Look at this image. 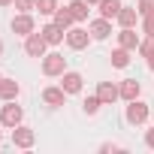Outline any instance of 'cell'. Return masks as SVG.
<instances>
[{"instance_id":"1","label":"cell","mask_w":154,"mask_h":154,"mask_svg":"<svg viewBox=\"0 0 154 154\" xmlns=\"http://www.w3.org/2000/svg\"><path fill=\"white\" fill-rule=\"evenodd\" d=\"M42 72L48 75V79H60V75L66 72V57L60 51H45L42 57Z\"/></svg>"},{"instance_id":"2","label":"cell","mask_w":154,"mask_h":154,"mask_svg":"<svg viewBox=\"0 0 154 154\" xmlns=\"http://www.w3.org/2000/svg\"><path fill=\"white\" fill-rule=\"evenodd\" d=\"M21 121H24V109H21L15 100H6V106L0 109V124L12 130V127H18Z\"/></svg>"},{"instance_id":"3","label":"cell","mask_w":154,"mask_h":154,"mask_svg":"<svg viewBox=\"0 0 154 154\" xmlns=\"http://www.w3.org/2000/svg\"><path fill=\"white\" fill-rule=\"evenodd\" d=\"M124 118H127V124H133V127H142V124L148 121V103H142L139 97H136V100H130V103H127V112H124Z\"/></svg>"},{"instance_id":"4","label":"cell","mask_w":154,"mask_h":154,"mask_svg":"<svg viewBox=\"0 0 154 154\" xmlns=\"http://www.w3.org/2000/svg\"><path fill=\"white\" fill-rule=\"evenodd\" d=\"M91 39H94V36H91V30H85V27H69V30H66V45H69L72 51L88 48Z\"/></svg>"},{"instance_id":"5","label":"cell","mask_w":154,"mask_h":154,"mask_svg":"<svg viewBox=\"0 0 154 154\" xmlns=\"http://www.w3.org/2000/svg\"><path fill=\"white\" fill-rule=\"evenodd\" d=\"M9 27H12V33H18V36H30V33L36 30V21H33L30 12H18V15L9 21Z\"/></svg>"},{"instance_id":"6","label":"cell","mask_w":154,"mask_h":154,"mask_svg":"<svg viewBox=\"0 0 154 154\" xmlns=\"http://www.w3.org/2000/svg\"><path fill=\"white\" fill-rule=\"evenodd\" d=\"M45 48H48V42L42 39V33L24 36V54H27V57H45Z\"/></svg>"},{"instance_id":"7","label":"cell","mask_w":154,"mask_h":154,"mask_svg":"<svg viewBox=\"0 0 154 154\" xmlns=\"http://www.w3.org/2000/svg\"><path fill=\"white\" fill-rule=\"evenodd\" d=\"M33 142H36V133L30 130V127H24V124H18V127H12V145L15 148H33Z\"/></svg>"},{"instance_id":"8","label":"cell","mask_w":154,"mask_h":154,"mask_svg":"<svg viewBox=\"0 0 154 154\" xmlns=\"http://www.w3.org/2000/svg\"><path fill=\"white\" fill-rule=\"evenodd\" d=\"M39 33H42V39H45L48 45H60V42L66 39V30H63V27H57L54 21H48V24H45Z\"/></svg>"},{"instance_id":"9","label":"cell","mask_w":154,"mask_h":154,"mask_svg":"<svg viewBox=\"0 0 154 154\" xmlns=\"http://www.w3.org/2000/svg\"><path fill=\"white\" fill-rule=\"evenodd\" d=\"M42 103H45V106H51V109H57V106H63V103H66V91H63V88L48 85V88L42 91Z\"/></svg>"},{"instance_id":"10","label":"cell","mask_w":154,"mask_h":154,"mask_svg":"<svg viewBox=\"0 0 154 154\" xmlns=\"http://www.w3.org/2000/svg\"><path fill=\"white\" fill-rule=\"evenodd\" d=\"M82 82H85L82 72H69V69H66V72L60 75V88H63L66 94H79V91H82Z\"/></svg>"},{"instance_id":"11","label":"cell","mask_w":154,"mask_h":154,"mask_svg":"<svg viewBox=\"0 0 154 154\" xmlns=\"http://www.w3.org/2000/svg\"><path fill=\"white\" fill-rule=\"evenodd\" d=\"M88 30H91V36H94V39H106V36L112 33V21L100 15V18H94V21L88 24Z\"/></svg>"},{"instance_id":"12","label":"cell","mask_w":154,"mask_h":154,"mask_svg":"<svg viewBox=\"0 0 154 154\" xmlns=\"http://www.w3.org/2000/svg\"><path fill=\"white\" fill-rule=\"evenodd\" d=\"M97 97L103 100V106H112V103L121 97V91H118V85H112V82H100V88H97Z\"/></svg>"},{"instance_id":"13","label":"cell","mask_w":154,"mask_h":154,"mask_svg":"<svg viewBox=\"0 0 154 154\" xmlns=\"http://www.w3.org/2000/svg\"><path fill=\"white\" fill-rule=\"evenodd\" d=\"M18 94H21V85L15 82V79H0V100H18Z\"/></svg>"},{"instance_id":"14","label":"cell","mask_w":154,"mask_h":154,"mask_svg":"<svg viewBox=\"0 0 154 154\" xmlns=\"http://www.w3.org/2000/svg\"><path fill=\"white\" fill-rule=\"evenodd\" d=\"M118 45L136 51V48H139V33H136L133 27H121V33H118Z\"/></svg>"},{"instance_id":"15","label":"cell","mask_w":154,"mask_h":154,"mask_svg":"<svg viewBox=\"0 0 154 154\" xmlns=\"http://www.w3.org/2000/svg\"><path fill=\"white\" fill-rule=\"evenodd\" d=\"M118 91H121V100H127V103H130V100H136V97H139L142 85H139L136 79H124V82L118 85Z\"/></svg>"},{"instance_id":"16","label":"cell","mask_w":154,"mask_h":154,"mask_svg":"<svg viewBox=\"0 0 154 154\" xmlns=\"http://www.w3.org/2000/svg\"><path fill=\"white\" fill-rule=\"evenodd\" d=\"M115 21H118L121 27H136V21H139V9H130V6H121V12L115 15Z\"/></svg>"},{"instance_id":"17","label":"cell","mask_w":154,"mask_h":154,"mask_svg":"<svg viewBox=\"0 0 154 154\" xmlns=\"http://www.w3.org/2000/svg\"><path fill=\"white\" fill-rule=\"evenodd\" d=\"M51 21H54L57 27H63V30H69L75 18H72V12H69V6H57V9H54V18H51Z\"/></svg>"},{"instance_id":"18","label":"cell","mask_w":154,"mask_h":154,"mask_svg":"<svg viewBox=\"0 0 154 154\" xmlns=\"http://www.w3.org/2000/svg\"><path fill=\"white\" fill-rule=\"evenodd\" d=\"M97 6H100V15L112 21V18H115V15L121 12V6H124V3H121V0H100Z\"/></svg>"},{"instance_id":"19","label":"cell","mask_w":154,"mask_h":154,"mask_svg":"<svg viewBox=\"0 0 154 154\" xmlns=\"http://www.w3.org/2000/svg\"><path fill=\"white\" fill-rule=\"evenodd\" d=\"M69 12H72V18H75V21H88L91 3H88V0H72V3H69Z\"/></svg>"},{"instance_id":"20","label":"cell","mask_w":154,"mask_h":154,"mask_svg":"<svg viewBox=\"0 0 154 154\" xmlns=\"http://www.w3.org/2000/svg\"><path fill=\"white\" fill-rule=\"evenodd\" d=\"M109 57H112V66H118V69H124V66L130 63V48H121V45H118V48H115V51H112Z\"/></svg>"},{"instance_id":"21","label":"cell","mask_w":154,"mask_h":154,"mask_svg":"<svg viewBox=\"0 0 154 154\" xmlns=\"http://www.w3.org/2000/svg\"><path fill=\"white\" fill-rule=\"evenodd\" d=\"M100 106H103V100L94 94V97H85V103H82V109H85V115H97L100 112Z\"/></svg>"},{"instance_id":"22","label":"cell","mask_w":154,"mask_h":154,"mask_svg":"<svg viewBox=\"0 0 154 154\" xmlns=\"http://www.w3.org/2000/svg\"><path fill=\"white\" fill-rule=\"evenodd\" d=\"M142 57H151L154 54V36H145V39H139V48H136Z\"/></svg>"},{"instance_id":"23","label":"cell","mask_w":154,"mask_h":154,"mask_svg":"<svg viewBox=\"0 0 154 154\" xmlns=\"http://www.w3.org/2000/svg\"><path fill=\"white\" fill-rule=\"evenodd\" d=\"M36 9H39V15H54L57 0H36Z\"/></svg>"},{"instance_id":"24","label":"cell","mask_w":154,"mask_h":154,"mask_svg":"<svg viewBox=\"0 0 154 154\" xmlns=\"http://www.w3.org/2000/svg\"><path fill=\"white\" fill-rule=\"evenodd\" d=\"M136 9H139V18L151 15V12H154V0H139V3H136Z\"/></svg>"},{"instance_id":"25","label":"cell","mask_w":154,"mask_h":154,"mask_svg":"<svg viewBox=\"0 0 154 154\" xmlns=\"http://www.w3.org/2000/svg\"><path fill=\"white\" fill-rule=\"evenodd\" d=\"M142 30H145V36H154V12L142 18Z\"/></svg>"},{"instance_id":"26","label":"cell","mask_w":154,"mask_h":154,"mask_svg":"<svg viewBox=\"0 0 154 154\" xmlns=\"http://www.w3.org/2000/svg\"><path fill=\"white\" fill-rule=\"evenodd\" d=\"M15 9H21V12H30V9H36V0H15Z\"/></svg>"},{"instance_id":"27","label":"cell","mask_w":154,"mask_h":154,"mask_svg":"<svg viewBox=\"0 0 154 154\" xmlns=\"http://www.w3.org/2000/svg\"><path fill=\"white\" fill-rule=\"evenodd\" d=\"M145 145H148V148H154V130H148V133H145Z\"/></svg>"},{"instance_id":"28","label":"cell","mask_w":154,"mask_h":154,"mask_svg":"<svg viewBox=\"0 0 154 154\" xmlns=\"http://www.w3.org/2000/svg\"><path fill=\"white\" fill-rule=\"evenodd\" d=\"M148 69H151V72H154V54H151V57H148Z\"/></svg>"},{"instance_id":"29","label":"cell","mask_w":154,"mask_h":154,"mask_svg":"<svg viewBox=\"0 0 154 154\" xmlns=\"http://www.w3.org/2000/svg\"><path fill=\"white\" fill-rule=\"evenodd\" d=\"M15 3V0H0V6H12Z\"/></svg>"},{"instance_id":"30","label":"cell","mask_w":154,"mask_h":154,"mask_svg":"<svg viewBox=\"0 0 154 154\" xmlns=\"http://www.w3.org/2000/svg\"><path fill=\"white\" fill-rule=\"evenodd\" d=\"M88 3H91V6H94V3H100V0H88Z\"/></svg>"},{"instance_id":"31","label":"cell","mask_w":154,"mask_h":154,"mask_svg":"<svg viewBox=\"0 0 154 154\" xmlns=\"http://www.w3.org/2000/svg\"><path fill=\"white\" fill-rule=\"evenodd\" d=\"M0 54H3V42H0Z\"/></svg>"},{"instance_id":"32","label":"cell","mask_w":154,"mask_h":154,"mask_svg":"<svg viewBox=\"0 0 154 154\" xmlns=\"http://www.w3.org/2000/svg\"><path fill=\"white\" fill-rule=\"evenodd\" d=\"M0 139H3V133H0Z\"/></svg>"},{"instance_id":"33","label":"cell","mask_w":154,"mask_h":154,"mask_svg":"<svg viewBox=\"0 0 154 154\" xmlns=\"http://www.w3.org/2000/svg\"><path fill=\"white\" fill-rule=\"evenodd\" d=\"M0 79H3V75H0Z\"/></svg>"}]
</instances>
